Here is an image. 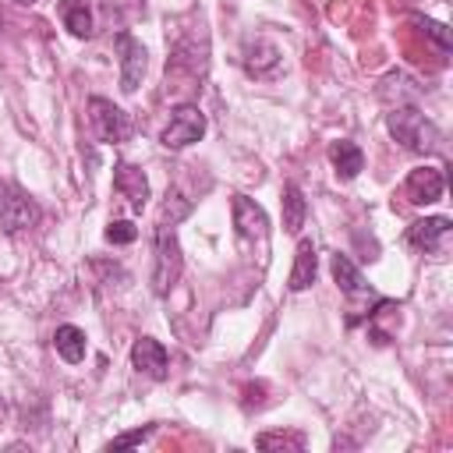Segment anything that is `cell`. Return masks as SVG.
I'll use <instances>...</instances> for the list:
<instances>
[{
  "label": "cell",
  "mask_w": 453,
  "mask_h": 453,
  "mask_svg": "<svg viewBox=\"0 0 453 453\" xmlns=\"http://www.w3.org/2000/svg\"><path fill=\"white\" fill-rule=\"evenodd\" d=\"M386 127L396 142H403L414 152H428L439 145V131L418 106H396L393 113H386Z\"/></svg>",
  "instance_id": "1"
},
{
  "label": "cell",
  "mask_w": 453,
  "mask_h": 453,
  "mask_svg": "<svg viewBox=\"0 0 453 453\" xmlns=\"http://www.w3.org/2000/svg\"><path fill=\"white\" fill-rule=\"evenodd\" d=\"M180 265H184V258H180L177 234H173V226L159 223L156 226V262H152V290L159 297L173 290V283L180 280Z\"/></svg>",
  "instance_id": "2"
},
{
  "label": "cell",
  "mask_w": 453,
  "mask_h": 453,
  "mask_svg": "<svg viewBox=\"0 0 453 453\" xmlns=\"http://www.w3.org/2000/svg\"><path fill=\"white\" fill-rule=\"evenodd\" d=\"M88 120H92L99 142L117 145V142H124L131 134V117L120 106H113L110 99H103V96H92L88 99Z\"/></svg>",
  "instance_id": "3"
},
{
  "label": "cell",
  "mask_w": 453,
  "mask_h": 453,
  "mask_svg": "<svg viewBox=\"0 0 453 453\" xmlns=\"http://www.w3.org/2000/svg\"><path fill=\"white\" fill-rule=\"evenodd\" d=\"M202 134H205V113H202L198 106L184 103V106L173 110L170 124L163 127V145H166V149H184V145L198 142Z\"/></svg>",
  "instance_id": "4"
},
{
  "label": "cell",
  "mask_w": 453,
  "mask_h": 453,
  "mask_svg": "<svg viewBox=\"0 0 453 453\" xmlns=\"http://www.w3.org/2000/svg\"><path fill=\"white\" fill-rule=\"evenodd\" d=\"M35 223H39V205H35L25 191L7 188V191L0 195V226H4L7 234H21V230H28V226H35Z\"/></svg>",
  "instance_id": "5"
},
{
  "label": "cell",
  "mask_w": 453,
  "mask_h": 453,
  "mask_svg": "<svg viewBox=\"0 0 453 453\" xmlns=\"http://www.w3.org/2000/svg\"><path fill=\"white\" fill-rule=\"evenodd\" d=\"M117 53H120V88H124V92H134V88L142 85V78H145L149 53H145V46H142L134 35H127V32L117 35Z\"/></svg>",
  "instance_id": "6"
},
{
  "label": "cell",
  "mask_w": 453,
  "mask_h": 453,
  "mask_svg": "<svg viewBox=\"0 0 453 453\" xmlns=\"http://www.w3.org/2000/svg\"><path fill=\"white\" fill-rule=\"evenodd\" d=\"M446 241H449V219L446 216H428V219H418L411 223L407 230V244L418 248V251H446Z\"/></svg>",
  "instance_id": "7"
},
{
  "label": "cell",
  "mask_w": 453,
  "mask_h": 453,
  "mask_svg": "<svg viewBox=\"0 0 453 453\" xmlns=\"http://www.w3.org/2000/svg\"><path fill=\"white\" fill-rule=\"evenodd\" d=\"M442 188H446V180H442V173L435 166H418V170L407 173L403 195L414 205H428V202H439L442 198Z\"/></svg>",
  "instance_id": "8"
},
{
  "label": "cell",
  "mask_w": 453,
  "mask_h": 453,
  "mask_svg": "<svg viewBox=\"0 0 453 453\" xmlns=\"http://www.w3.org/2000/svg\"><path fill=\"white\" fill-rule=\"evenodd\" d=\"M113 188L120 191V198H124L134 212H142V205L149 202V180H145V173H142L134 163H117V166H113Z\"/></svg>",
  "instance_id": "9"
},
{
  "label": "cell",
  "mask_w": 453,
  "mask_h": 453,
  "mask_svg": "<svg viewBox=\"0 0 453 453\" xmlns=\"http://www.w3.org/2000/svg\"><path fill=\"white\" fill-rule=\"evenodd\" d=\"M234 226H237V234L244 237V241H251V237H265L269 234V216H265V209L258 205V202H251L248 195H234Z\"/></svg>",
  "instance_id": "10"
},
{
  "label": "cell",
  "mask_w": 453,
  "mask_h": 453,
  "mask_svg": "<svg viewBox=\"0 0 453 453\" xmlns=\"http://www.w3.org/2000/svg\"><path fill=\"white\" fill-rule=\"evenodd\" d=\"M131 365H134L138 372H145L149 379H166L170 357H166V347H163L159 340L142 336V340H134V347H131Z\"/></svg>",
  "instance_id": "11"
},
{
  "label": "cell",
  "mask_w": 453,
  "mask_h": 453,
  "mask_svg": "<svg viewBox=\"0 0 453 453\" xmlns=\"http://www.w3.org/2000/svg\"><path fill=\"white\" fill-rule=\"evenodd\" d=\"M280 64H283V57H280V50L269 39H248V46H244V67H248V74L273 78V74H280Z\"/></svg>",
  "instance_id": "12"
},
{
  "label": "cell",
  "mask_w": 453,
  "mask_h": 453,
  "mask_svg": "<svg viewBox=\"0 0 453 453\" xmlns=\"http://www.w3.org/2000/svg\"><path fill=\"white\" fill-rule=\"evenodd\" d=\"M315 273H319L315 244L311 241H301L297 244V255H294V269H290V290H308L315 283Z\"/></svg>",
  "instance_id": "13"
},
{
  "label": "cell",
  "mask_w": 453,
  "mask_h": 453,
  "mask_svg": "<svg viewBox=\"0 0 453 453\" xmlns=\"http://www.w3.org/2000/svg\"><path fill=\"white\" fill-rule=\"evenodd\" d=\"M329 159L336 166V177H343V180H354L365 170V152L354 142H333L329 145Z\"/></svg>",
  "instance_id": "14"
},
{
  "label": "cell",
  "mask_w": 453,
  "mask_h": 453,
  "mask_svg": "<svg viewBox=\"0 0 453 453\" xmlns=\"http://www.w3.org/2000/svg\"><path fill=\"white\" fill-rule=\"evenodd\" d=\"M329 269H333V280L340 283V290L347 294V297H357V294H368V283H365V276L357 273V265L347 258V255H333V262H329Z\"/></svg>",
  "instance_id": "15"
},
{
  "label": "cell",
  "mask_w": 453,
  "mask_h": 453,
  "mask_svg": "<svg viewBox=\"0 0 453 453\" xmlns=\"http://www.w3.org/2000/svg\"><path fill=\"white\" fill-rule=\"evenodd\" d=\"M53 347H57V354H60L67 365L85 361V333H81L78 326H57V333H53Z\"/></svg>",
  "instance_id": "16"
},
{
  "label": "cell",
  "mask_w": 453,
  "mask_h": 453,
  "mask_svg": "<svg viewBox=\"0 0 453 453\" xmlns=\"http://www.w3.org/2000/svg\"><path fill=\"white\" fill-rule=\"evenodd\" d=\"M304 216H308V205H304L301 188L297 184H283V230L287 234H301Z\"/></svg>",
  "instance_id": "17"
},
{
  "label": "cell",
  "mask_w": 453,
  "mask_h": 453,
  "mask_svg": "<svg viewBox=\"0 0 453 453\" xmlns=\"http://www.w3.org/2000/svg\"><path fill=\"white\" fill-rule=\"evenodd\" d=\"M60 18L71 35H78V39L92 35V11L85 0H60Z\"/></svg>",
  "instance_id": "18"
},
{
  "label": "cell",
  "mask_w": 453,
  "mask_h": 453,
  "mask_svg": "<svg viewBox=\"0 0 453 453\" xmlns=\"http://www.w3.org/2000/svg\"><path fill=\"white\" fill-rule=\"evenodd\" d=\"M188 212H191V202H188V198H180V195H166V202H163V209H159V223L173 226V223L184 219Z\"/></svg>",
  "instance_id": "19"
},
{
  "label": "cell",
  "mask_w": 453,
  "mask_h": 453,
  "mask_svg": "<svg viewBox=\"0 0 453 453\" xmlns=\"http://www.w3.org/2000/svg\"><path fill=\"white\" fill-rule=\"evenodd\" d=\"M138 237V230H134V223H127V219H113L110 226H106V241L110 244H131Z\"/></svg>",
  "instance_id": "20"
},
{
  "label": "cell",
  "mask_w": 453,
  "mask_h": 453,
  "mask_svg": "<svg viewBox=\"0 0 453 453\" xmlns=\"http://www.w3.org/2000/svg\"><path fill=\"white\" fill-rule=\"evenodd\" d=\"M262 449H301L304 442H301V435H273V432H265V435H258L255 439Z\"/></svg>",
  "instance_id": "21"
},
{
  "label": "cell",
  "mask_w": 453,
  "mask_h": 453,
  "mask_svg": "<svg viewBox=\"0 0 453 453\" xmlns=\"http://www.w3.org/2000/svg\"><path fill=\"white\" fill-rule=\"evenodd\" d=\"M152 435V425H145V428H134V432H124V435H117L113 442H110V449H124V446H138V442H145Z\"/></svg>",
  "instance_id": "22"
},
{
  "label": "cell",
  "mask_w": 453,
  "mask_h": 453,
  "mask_svg": "<svg viewBox=\"0 0 453 453\" xmlns=\"http://www.w3.org/2000/svg\"><path fill=\"white\" fill-rule=\"evenodd\" d=\"M425 32H428V35L439 42V50H442V53L449 50V35H446V28H442L439 21H425Z\"/></svg>",
  "instance_id": "23"
},
{
  "label": "cell",
  "mask_w": 453,
  "mask_h": 453,
  "mask_svg": "<svg viewBox=\"0 0 453 453\" xmlns=\"http://www.w3.org/2000/svg\"><path fill=\"white\" fill-rule=\"evenodd\" d=\"M18 4H35V0H18Z\"/></svg>",
  "instance_id": "24"
}]
</instances>
